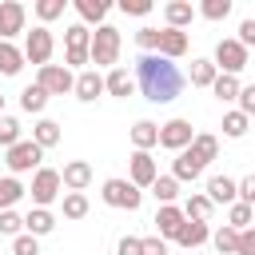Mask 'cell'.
Returning <instances> with one entry per match:
<instances>
[{
	"mask_svg": "<svg viewBox=\"0 0 255 255\" xmlns=\"http://www.w3.org/2000/svg\"><path fill=\"white\" fill-rule=\"evenodd\" d=\"M211 243H215V251H219V255H235V247H239V231L223 223V227L211 235Z\"/></svg>",
	"mask_w": 255,
	"mask_h": 255,
	"instance_id": "obj_38",
	"label": "cell"
},
{
	"mask_svg": "<svg viewBox=\"0 0 255 255\" xmlns=\"http://www.w3.org/2000/svg\"><path fill=\"white\" fill-rule=\"evenodd\" d=\"M235 40H239V44H243V48L251 52V48H255V20H243V24H239V36H235Z\"/></svg>",
	"mask_w": 255,
	"mask_h": 255,
	"instance_id": "obj_49",
	"label": "cell"
},
{
	"mask_svg": "<svg viewBox=\"0 0 255 255\" xmlns=\"http://www.w3.org/2000/svg\"><path fill=\"white\" fill-rule=\"evenodd\" d=\"M20 108H24V112H32V116H40V112L48 108V92H44L40 84H28V88L20 92Z\"/></svg>",
	"mask_w": 255,
	"mask_h": 255,
	"instance_id": "obj_31",
	"label": "cell"
},
{
	"mask_svg": "<svg viewBox=\"0 0 255 255\" xmlns=\"http://www.w3.org/2000/svg\"><path fill=\"white\" fill-rule=\"evenodd\" d=\"M52 52H56V40H52V28H44V24H36L32 32H24V60H32V64H48L52 60Z\"/></svg>",
	"mask_w": 255,
	"mask_h": 255,
	"instance_id": "obj_7",
	"label": "cell"
},
{
	"mask_svg": "<svg viewBox=\"0 0 255 255\" xmlns=\"http://www.w3.org/2000/svg\"><path fill=\"white\" fill-rule=\"evenodd\" d=\"M40 159H44V147H36L32 139H20L16 147H8V159L4 163H8L12 175H24V171H40L44 167Z\"/></svg>",
	"mask_w": 255,
	"mask_h": 255,
	"instance_id": "obj_8",
	"label": "cell"
},
{
	"mask_svg": "<svg viewBox=\"0 0 255 255\" xmlns=\"http://www.w3.org/2000/svg\"><path fill=\"white\" fill-rule=\"evenodd\" d=\"M12 255H40V239L28 235V231L16 235V239H12Z\"/></svg>",
	"mask_w": 255,
	"mask_h": 255,
	"instance_id": "obj_42",
	"label": "cell"
},
{
	"mask_svg": "<svg viewBox=\"0 0 255 255\" xmlns=\"http://www.w3.org/2000/svg\"><path fill=\"white\" fill-rule=\"evenodd\" d=\"M191 139H195V131H191V120H183V116H175V120H167V124H159V147H167V151H183V147H191Z\"/></svg>",
	"mask_w": 255,
	"mask_h": 255,
	"instance_id": "obj_9",
	"label": "cell"
},
{
	"mask_svg": "<svg viewBox=\"0 0 255 255\" xmlns=\"http://www.w3.org/2000/svg\"><path fill=\"white\" fill-rule=\"evenodd\" d=\"M24 231L36 235V239H40V235H52V231H56V215H52L48 207H32V211L24 215Z\"/></svg>",
	"mask_w": 255,
	"mask_h": 255,
	"instance_id": "obj_21",
	"label": "cell"
},
{
	"mask_svg": "<svg viewBox=\"0 0 255 255\" xmlns=\"http://www.w3.org/2000/svg\"><path fill=\"white\" fill-rule=\"evenodd\" d=\"M235 255H255V223H251L247 231H239V247H235Z\"/></svg>",
	"mask_w": 255,
	"mask_h": 255,
	"instance_id": "obj_48",
	"label": "cell"
},
{
	"mask_svg": "<svg viewBox=\"0 0 255 255\" xmlns=\"http://www.w3.org/2000/svg\"><path fill=\"white\" fill-rule=\"evenodd\" d=\"M239 76H215V84H211V92H215V100H223V104H231V100H239Z\"/></svg>",
	"mask_w": 255,
	"mask_h": 255,
	"instance_id": "obj_32",
	"label": "cell"
},
{
	"mask_svg": "<svg viewBox=\"0 0 255 255\" xmlns=\"http://www.w3.org/2000/svg\"><path fill=\"white\" fill-rule=\"evenodd\" d=\"M155 179H159V167H155L151 151H135V155L128 159V183H135V187H151Z\"/></svg>",
	"mask_w": 255,
	"mask_h": 255,
	"instance_id": "obj_12",
	"label": "cell"
},
{
	"mask_svg": "<svg viewBox=\"0 0 255 255\" xmlns=\"http://www.w3.org/2000/svg\"><path fill=\"white\" fill-rule=\"evenodd\" d=\"M135 44H139L143 52H155V44H159V28H147V24H143V28L135 32Z\"/></svg>",
	"mask_w": 255,
	"mask_h": 255,
	"instance_id": "obj_44",
	"label": "cell"
},
{
	"mask_svg": "<svg viewBox=\"0 0 255 255\" xmlns=\"http://www.w3.org/2000/svg\"><path fill=\"white\" fill-rule=\"evenodd\" d=\"M183 223H187V215H183V207H175V203H163V207L155 211V231H159V239H163V243H167V239H175Z\"/></svg>",
	"mask_w": 255,
	"mask_h": 255,
	"instance_id": "obj_14",
	"label": "cell"
},
{
	"mask_svg": "<svg viewBox=\"0 0 255 255\" xmlns=\"http://www.w3.org/2000/svg\"><path fill=\"white\" fill-rule=\"evenodd\" d=\"M120 48H124V40H120V28H112V24H100L96 32H92V48H88V56H92V64H96V72L100 68H116V60H120Z\"/></svg>",
	"mask_w": 255,
	"mask_h": 255,
	"instance_id": "obj_2",
	"label": "cell"
},
{
	"mask_svg": "<svg viewBox=\"0 0 255 255\" xmlns=\"http://www.w3.org/2000/svg\"><path fill=\"white\" fill-rule=\"evenodd\" d=\"M64 8H68V0H36V20L48 28L52 20H60V16H64Z\"/></svg>",
	"mask_w": 255,
	"mask_h": 255,
	"instance_id": "obj_35",
	"label": "cell"
},
{
	"mask_svg": "<svg viewBox=\"0 0 255 255\" xmlns=\"http://www.w3.org/2000/svg\"><path fill=\"white\" fill-rule=\"evenodd\" d=\"M36 84H40L48 96H64V92L76 88V76H72V68H64V64H44L40 76H36Z\"/></svg>",
	"mask_w": 255,
	"mask_h": 255,
	"instance_id": "obj_10",
	"label": "cell"
},
{
	"mask_svg": "<svg viewBox=\"0 0 255 255\" xmlns=\"http://www.w3.org/2000/svg\"><path fill=\"white\" fill-rule=\"evenodd\" d=\"M0 235H24V215H16V211H0Z\"/></svg>",
	"mask_w": 255,
	"mask_h": 255,
	"instance_id": "obj_41",
	"label": "cell"
},
{
	"mask_svg": "<svg viewBox=\"0 0 255 255\" xmlns=\"http://www.w3.org/2000/svg\"><path fill=\"white\" fill-rule=\"evenodd\" d=\"M207 239H211V227H207V223H195V219H187V223L179 227V235H175V243L187 247V251H191V247H203Z\"/></svg>",
	"mask_w": 255,
	"mask_h": 255,
	"instance_id": "obj_24",
	"label": "cell"
},
{
	"mask_svg": "<svg viewBox=\"0 0 255 255\" xmlns=\"http://www.w3.org/2000/svg\"><path fill=\"white\" fill-rule=\"evenodd\" d=\"M235 191H239V203L255 207V175H243V179L235 183Z\"/></svg>",
	"mask_w": 255,
	"mask_h": 255,
	"instance_id": "obj_45",
	"label": "cell"
},
{
	"mask_svg": "<svg viewBox=\"0 0 255 255\" xmlns=\"http://www.w3.org/2000/svg\"><path fill=\"white\" fill-rule=\"evenodd\" d=\"M60 171L56 167H40V171H32V187H28V195H32V203L36 207H52L56 199H60Z\"/></svg>",
	"mask_w": 255,
	"mask_h": 255,
	"instance_id": "obj_5",
	"label": "cell"
},
{
	"mask_svg": "<svg viewBox=\"0 0 255 255\" xmlns=\"http://www.w3.org/2000/svg\"><path fill=\"white\" fill-rule=\"evenodd\" d=\"M251 223H255V207H247V203H239V199H235V203L227 207V227H235V231H247Z\"/></svg>",
	"mask_w": 255,
	"mask_h": 255,
	"instance_id": "obj_33",
	"label": "cell"
},
{
	"mask_svg": "<svg viewBox=\"0 0 255 255\" xmlns=\"http://www.w3.org/2000/svg\"><path fill=\"white\" fill-rule=\"evenodd\" d=\"M16 143H20V120L0 116V147L8 151V147H16Z\"/></svg>",
	"mask_w": 255,
	"mask_h": 255,
	"instance_id": "obj_40",
	"label": "cell"
},
{
	"mask_svg": "<svg viewBox=\"0 0 255 255\" xmlns=\"http://www.w3.org/2000/svg\"><path fill=\"white\" fill-rule=\"evenodd\" d=\"M151 8H155L151 0H120V12L124 16H147Z\"/></svg>",
	"mask_w": 255,
	"mask_h": 255,
	"instance_id": "obj_43",
	"label": "cell"
},
{
	"mask_svg": "<svg viewBox=\"0 0 255 255\" xmlns=\"http://www.w3.org/2000/svg\"><path fill=\"white\" fill-rule=\"evenodd\" d=\"M199 175H203V163L183 147V151L175 155V163H171V179H175V183H195Z\"/></svg>",
	"mask_w": 255,
	"mask_h": 255,
	"instance_id": "obj_18",
	"label": "cell"
},
{
	"mask_svg": "<svg viewBox=\"0 0 255 255\" xmlns=\"http://www.w3.org/2000/svg\"><path fill=\"white\" fill-rule=\"evenodd\" d=\"M195 16H203V20L219 24V20H227V16H231V0H203V4L195 8Z\"/></svg>",
	"mask_w": 255,
	"mask_h": 255,
	"instance_id": "obj_34",
	"label": "cell"
},
{
	"mask_svg": "<svg viewBox=\"0 0 255 255\" xmlns=\"http://www.w3.org/2000/svg\"><path fill=\"white\" fill-rule=\"evenodd\" d=\"M203 195H207L211 203H227V207H231V203L239 199V191H235V179H227V175H211V179H207V191H203Z\"/></svg>",
	"mask_w": 255,
	"mask_h": 255,
	"instance_id": "obj_20",
	"label": "cell"
},
{
	"mask_svg": "<svg viewBox=\"0 0 255 255\" xmlns=\"http://www.w3.org/2000/svg\"><path fill=\"white\" fill-rule=\"evenodd\" d=\"M215 76H219V68H215L211 60H191V72H187L191 88H211V84H215Z\"/></svg>",
	"mask_w": 255,
	"mask_h": 255,
	"instance_id": "obj_29",
	"label": "cell"
},
{
	"mask_svg": "<svg viewBox=\"0 0 255 255\" xmlns=\"http://www.w3.org/2000/svg\"><path fill=\"white\" fill-rule=\"evenodd\" d=\"M151 195L159 199V207H163V203H175V195H179V183H175L171 175H159V179L151 183Z\"/></svg>",
	"mask_w": 255,
	"mask_h": 255,
	"instance_id": "obj_39",
	"label": "cell"
},
{
	"mask_svg": "<svg viewBox=\"0 0 255 255\" xmlns=\"http://www.w3.org/2000/svg\"><path fill=\"white\" fill-rule=\"evenodd\" d=\"M116 255H143V239L139 235H124L120 247H116Z\"/></svg>",
	"mask_w": 255,
	"mask_h": 255,
	"instance_id": "obj_47",
	"label": "cell"
},
{
	"mask_svg": "<svg viewBox=\"0 0 255 255\" xmlns=\"http://www.w3.org/2000/svg\"><path fill=\"white\" fill-rule=\"evenodd\" d=\"M88 48H92V28L68 24V28H64V68H84V64H92Z\"/></svg>",
	"mask_w": 255,
	"mask_h": 255,
	"instance_id": "obj_3",
	"label": "cell"
},
{
	"mask_svg": "<svg viewBox=\"0 0 255 255\" xmlns=\"http://www.w3.org/2000/svg\"><path fill=\"white\" fill-rule=\"evenodd\" d=\"M100 195H104L108 207H120V211H139V203H143V191L135 183H128V179H104Z\"/></svg>",
	"mask_w": 255,
	"mask_h": 255,
	"instance_id": "obj_4",
	"label": "cell"
},
{
	"mask_svg": "<svg viewBox=\"0 0 255 255\" xmlns=\"http://www.w3.org/2000/svg\"><path fill=\"white\" fill-rule=\"evenodd\" d=\"M104 92H108V96H120V100H128V96L135 92V76H131L128 68H120V64H116V68L104 76Z\"/></svg>",
	"mask_w": 255,
	"mask_h": 255,
	"instance_id": "obj_17",
	"label": "cell"
},
{
	"mask_svg": "<svg viewBox=\"0 0 255 255\" xmlns=\"http://www.w3.org/2000/svg\"><path fill=\"white\" fill-rule=\"evenodd\" d=\"M24 20H28V8L20 0H0V40L12 44V36L24 32Z\"/></svg>",
	"mask_w": 255,
	"mask_h": 255,
	"instance_id": "obj_11",
	"label": "cell"
},
{
	"mask_svg": "<svg viewBox=\"0 0 255 255\" xmlns=\"http://www.w3.org/2000/svg\"><path fill=\"white\" fill-rule=\"evenodd\" d=\"M0 116H4V96H0Z\"/></svg>",
	"mask_w": 255,
	"mask_h": 255,
	"instance_id": "obj_51",
	"label": "cell"
},
{
	"mask_svg": "<svg viewBox=\"0 0 255 255\" xmlns=\"http://www.w3.org/2000/svg\"><path fill=\"white\" fill-rule=\"evenodd\" d=\"M20 68H24V48L0 40V76H16Z\"/></svg>",
	"mask_w": 255,
	"mask_h": 255,
	"instance_id": "obj_28",
	"label": "cell"
},
{
	"mask_svg": "<svg viewBox=\"0 0 255 255\" xmlns=\"http://www.w3.org/2000/svg\"><path fill=\"white\" fill-rule=\"evenodd\" d=\"M131 143H135V151H151V147H159V124H151V120H135V124H131Z\"/></svg>",
	"mask_w": 255,
	"mask_h": 255,
	"instance_id": "obj_19",
	"label": "cell"
},
{
	"mask_svg": "<svg viewBox=\"0 0 255 255\" xmlns=\"http://www.w3.org/2000/svg\"><path fill=\"white\" fill-rule=\"evenodd\" d=\"M60 183H64L68 191H84V187L92 183V163H88V159H72V163H64Z\"/></svg>",
	"mask_w": 255,
	"mask_h": 255,
	"instance_id": "obj_16",
	"label": "cell"
},
{
	"mask_svg": "<svg viewBox=\"0 0 255 255\" xmlns=\"http://www.w3.org/2000/svg\"><path fill=\"white\" fill-rule=\"evenodd\" d=\"M76 100H84V104H92V100H100L104 96V76L96 72V68H84L80 76H76Z\"/></svg>",
	"mask_w": 255,
	"mask_h": 255,
	"instance_id": "obj_15",
	"label": "cell"
},
{
	"mask_svg": "<svg viewBox=\"0 0 255 255\" xmlns=\"http://www.w3.org/2000/svg\"><path fill=\"white\" fill-rule=\"evenodd\" d=\"M143 255H167V243H163L159 235H147V239H143Z\"/></svg>",
	"mask_w": 255,
	"mask_h": 255,
	"instance_id": "obj_50",
	"label": "cell"
},
{
	"mask_svg": "<svg viewBox=\"0 0 255 255\" xmlns=\"http://www.w3.org/2000/svg\"><path fill=\"white\" fill-rule=\"evenodd\" d=\"M211 211H215V203L199 191V195H187V203H183V215L187 219H195V223H207L211 219Z\"/></svg>",
	"mask_w": 255,
	"mask_h": 255,
	"instance_id": "obj_30",
	"label": "cell"
},
{
	"mask_svg": "<svg viewBox=\"0 0 255 255\" xmlns=\"http://www.w3.org/2000/svg\"><path fill=\"white\" fill-rule=\"evenodd\" d=\"M163 20H167V28H187L191 20H195V8H191V0H171V4H163Z\"/></svg>",
	"mask_w": 255,
	"mask_h": 255,
	"instance_id": "obj_22",
	"label": "cell"
},
{
	"mask_svg": "<svg viewBox=\"0 0 255 255\" xmlns=\"http://www.w3.org/2000/svg\"><path fill=\"white\" fill-rule=\"evenodd\" d=\"M28 195V187L16 179V175H8V179H0V211H12L20 199Z\"/></svg>",
	"mask_w": 255,
	"mask_h": 255,
	"instance_id": "obj_27",
	"label": "cell"
},
{
	"mask_svg": "<svg viewBox=\"0 0 255 255\" xmlns=\"http://www.w3.org/2000/svg\"><path fill=\"white\" fill-rule=\"evenodd\" d=\"M60 135H64V131H60V124H56V120H48V116L32 124V143H36V147H44V151H48V147H56V143H60Z\"/></svg>",
	"mask_w": 255,
	"mask_h": 255,
	"instance_id": "obj_23",
	"label": "cell"
},
{
	"mask_svg": "<svg viewBox=\"0 0 255 255\" xmlns=\"http://www.w3.org/2000/svg\"><path fill=\"white\" fill-rule=\"evenodd\" d=\"M187 151H191V155H195V159L207 167V163L219 155V139H215L211 131H195V139H191V147H187Z\"/></svg>",
	"mask_w": 255,
	"mask_h": 255,
	"instance_id": "obj_25",
	"label": "cell"
},
{
	"mask_svg": "<svg viewBox=\"0 0 255 255\" xmlns=\"http://www.w3.org/2000/svg\"><path fill=\"white\" fill-rule=\"evenodd\" d=\"M239 112H243L247 120L255 116V84H243V88H239Z\"/></svg>",
	"mask_w": 255,
	"mask_h": 255,
	"instance_id": "obj_46",
	"label": "cell"
},
{
	"mask_svg": "<svg viewBox=\"0 0 255 255\" xmlns=\"http://www.w3.org/2000/svg\"><path fill=\"white\" fill-rule=\"evenodd\" d=\"M88 215V195L84 191H64V219H84Z\"/></svg>",
	"mask_w": 255,
	"mask_h": 255,
	"instance_id": "obj_37",
	"label": "cell"
},
{
	"mask_svg": "<svg viewBox=\"0 0 255 255\" xmlns=\"http://www.w3.org/2000/svg\"><path fill=\"white\" fill-rule=\"evenodd\" d=\"M187 32H179V28H159V44H155V56H163V60H179V56H187Z\"/></svg>",
	"mask_w": 255,
	"mask_h": 255,
	"instance_id": "obj_13",
	"label": "cell"
},
{
	"mask_svg": "<svg viewBox=\"0 0 255 255\" xmlns=\"http://www.w3.org/2000/svg\"><path fill=\"white\" fill-rule=\"evenodd\" d=\"M247 124H251V120L235 108V112L223 116V135H227V139H243V135H247Z\"/></svg>",
	"mask_w": 255,
	"mask_h": 255,
	"instance_id": "obj_36",
	"label": "cell"
},
{
	"mask_svg": "<svg viewBox=\"0 0 255 255\" xmlns=\"http://www.w3.org/2000/svg\"><path fill=\"white\" fill-rule=\"evenodd\" d=\"M183 84H187V76H183L171 60H163V56H155V52H143V56L135 60V88L143 92V100H151V104H171V100H179Z\"/></svg>",
	"mask_w": 255,
	"mask_h": 255,
	"instance_id": "obj_1",
	"label": "cell"
},
{
	"mask_svg": "<svg viewBox=\"0 0 255 255\" xmlns=\"http://www.w3.org/2000/svg\"><path fill=\"white\" fill-rule=\"evenodd\" d=\"M108 8H112L108 0H76V12H80V20H84V28H88V24L100 28V24L108 20Z\"/></svg>",
	"mask_w": 255,
	"mask_h": 255,
	"instance_id": "obj_26",
	"label": "cell"
},
{
	"mask_svg": "<svg viewBox=\"0 0 255 255\" xmlns=\"http://www.w3.org/2000/svg\"><path fill=\"white\" fill-rule=\"evenodd\" d=\"M223 76H239L243 68H247V48L235 40V36H227V40H219L215 44V60H211Z\"/></svg>",
	"mask_w": 255,
	"mask_h": 255,
	"instance_id": "obj_6",
	"label": "cell"
}]
</instances>
